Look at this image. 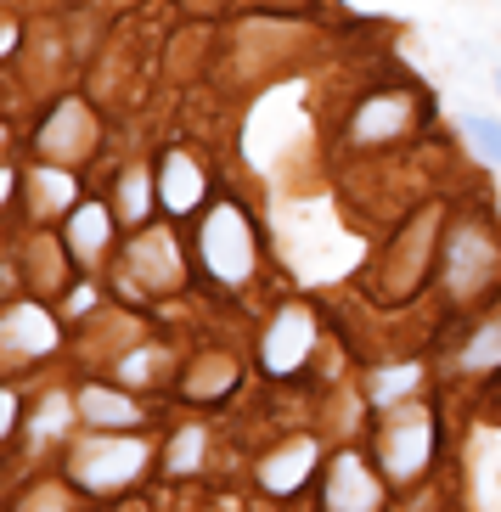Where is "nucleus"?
Segmentation results:
<instances>
[{"label":"nucleus","mask_w":501,"mask_h":512,"mask_svg":"<svg viewBox=\"0 0 501 512\" xmlns=\"http://www.w3.org/2000/svg\"><path fill=\"white\" fill-rule=\"evenodd\" d=\"M203 265L226 287H243L254 276V231L237 209H214L203 220Z\"/></svg>","instance_id":"obj_1"},{"label":"nucleus","mask_w":501,"mask_h":512,"mask_svg":"<svg viewBox=\"0 0 501 512\" xmlns=\"http://www.w3.org/2000/svg\"><path fill=\"white\" fill-rule=\"evenodd\" d=\"M147 467V445L141 439H96L74 456V479L85 490H113V484H130Z\"/></svg>","instance_id":"obj_2"},{"label":"nucleus","mask_w":501,"mask_h":512,"mask_svg":"<svg viewBox=\"0 0 501 512\" xmlns=\"http://www.w3.org/2000/svg\"><path fill=\"white\" fill-rule=\"evenodd\" d=\"M490 271H496V248L485 242V231L479 226H456L451 242H445V282H451V293L456 299L479 293V287L490 282Z\"/></svg>","instance_id":"obj_3"},{"label":"nucleus","mask_w":501,"mask_h":512,"mask_svg":"<svg viewBox=\"0 0 501 512\" xmlns=\"http://www.w3.org/2000/svg\"><path fill=\"white\" fill-rule=\"evenodd\" d=\"M310 344H316V321L304 316V310H282V316L271 321V332H265V344H259L265 372H271V377L299 372V361L310 355Z\"/></svg>","instance_id":"obj_4"},{"label":"nucleus","mask_w":501,"mask_h":512,"mask_svg":"<svg viewBox=\"0 0 501 512\" xmlns=\"http://www.w3.org/2000/svg\"><path fill=\"white\" fill-rule=\"evenodd\" d=\"M378 501H383V490L361 467V456H338L333 479H327V507L333 512H378Z\"/></svg>","instance_id":"obj_5"},{"label":"nucleus","mask_w":501,"mask_h":512,"mask_svg":"<svg viewBox=\"0 0 501 512\" xmlns=\"http://www.w3.org/2000/svg\"><path fill=\"white\" fill-rule=\"evenodd\" d=\"M91 136H96L91 113L79 102H62L57 113L40 124V152H51V158H79V152L91 147Z\"/></svg>","instance_id":"obj_6"},{"label":"nucleus","mask_w":501,"mask_h":512,"mask_svg":"<svg viewBox=\"0 0 501 512\" xmlns=\"http://www.w3.org/2000/svg\"><path fill=\"white\" fill-rule=\"evenodd\" d=\"M428 445H434V428H428L423 417H411L406 428H395V434H389V445H383V467H389L395 479H411V473H423Z\"/></svg>","instance_id":"obj_7"},{"label":"nucleus","mask_w":501,"mask_h":512,"mask_svg":"<svg viewBox=\"0 0 501 512\" xmlns=\"http://www.w3.org/2000/svg\"><path fill=\"white\" fill-rule=\"evenodd\" d=\"M406 124H411V107L406 102H395V96H372V102H361V113L350 119V136L366 141V147H378V141L400 136Z\"/></svg>","instance_id":"obj_8"},{"label":"nucleus","mask_w":501,"mask_h":512,"mask_svg":"<svg viewBox=\"0 0 501 512\" xmlns=\"http://www.w3.org/2000/svg\"><path fill=\"white\" fill-rule=\"evenodd\" d=\"M158 197H164V209L186 214V209H198V197H203V169L186 158V152H169L164 169H158Z\"/></svg>","instance_id":"obj_9"},{"label":"nucleus","mask_w":501,"mask_h":512,"mask_svg":"<svg viewBox=\"0 0 501 512\" xmlns=\"http://www.w3.org/2000/svg\"><path fill=\"white\" fill-rule=\"evenodd\" d=\"M6 349H17V355H46L51 344H57V327L46 321V310H34V304H17L12 316H6Z\"/></svg>","instance_id":"obj_10"},{"label":"nucleus","mask_w":501,"mask_h":512,"mask_svg":"<svg viewBox=\"0 0 501 512\" xmlns=\"http://www.w3.org/2000/svg\"><path fill=\"white\" fill-rule=\"evenodd\" d=\"M310 467H316V445H304V439H299V445H288L282 456H271V462L259 467V479H265L271 496H282V490H293Z\"/></svg>","instance_id":"obj_11"},{"label":"nucleus","mask_w":501,"mask_h":512,"mask_svg":"<svg viewBox=\"0 0 501 512\" xmlns=\"http://www.w3.org/2000/svg\"><path fill=\"white\" fill-rule=\"evenodd\" d=\"M68 248L79 259H96L107 248V209L102 203H79L74 220H68Z\"/></svg>","instance_id":"obj_12"},{"label":"nucleus","mask_w":501,"mask_h":512,"mask_svg":"<svg viewBox=\"0 0 501 512\" xmlns=\"http://www.w3.org/2000/svg\"><path fill=\"white\" fill-rule=\"evenodd\" d=\"M79 411H85V422H96V428H136V406H130L119 389H85L79 394Z\"/></svg>","instance_id":"obj_13"},{"label":"nucleus","mask_w":501,"mask_h":512,"mask_svg":"<svg viewBox=\"0 0 501 512\" xmlns=\"http://www.w3.org/2000/svg\"><path fill=\"white\" fill-rule=\"evenodd\" d=\"M29 197H34V209H40V214H46V209H68V203H74V181H68L62 169H34Z\"/></svg>","instance_id":"obj_14"},{"label":"nucleus","mask_w":501,"mask_h":512,"mask_svg":"<svg viewBox=\"0 0 501 512\" xmlns=\"http://www.w3.org/2000/svg\"><path fill=\"white\" fill-rule=\"evenodd\" d=\"M462 130H468L473 152H479L485 164H501V124H496V119H485V113H468V119H462Z\"/></svg>","instance_id":"obj_15"},{"label":"nucleus","mask_w":501,"mask_h":512,"mask_svg":"<svg viewBox=\"0 0 501 512\" xmlns=\"http://www.w3.org/2000/svg\"><path fill=\"white\" fill-rule=\"evenodd\" d=\"M496 361H501V327L490 321V327L479 332V338H473L468 349H462V366H473V372H485V366H496Z\"/></svg>","instance_id":"obj_16"},{"label":"nucleus","mask_w":501,"mask_h":512,"mask_svg":"<svg viewBox=\"0 0 501 512\" xmlns=\"http://www.w3.org/2000/svg\"><path fill=\"white\" fill-rule=\"evenodd\" d=\"M130 265H136V271L141 265H158V282H169V276L181 271V265H169V242L164 237H141L136 254H130Z\"/></svg>","instance_id":"obj_17"},{"label":"nucleus","mask_w":501,"mask_h":512,"mask_svg":"<svg viewBox=\"0 0 501 512\" xmlns=\"http://www.w3.org/2000/svg\"><path fill=\"white\" fill-rule=\"evenodd\" d=\"M198 451H203V428H186V434H175V445H169V467H175V473L198 467Z\"/></svg>","instance_id":"obj_18"},{"label":"nucleus","mask_w":501,"mask_h":512,"mask_svg":"<svg viewBox=\"0 0 501 512\" xmlns=\"http://www.w3.org/2000/svg\"><path fill=\"white\" fill-rule=\"evenodd\" d=\"M119 209H124V220H141V214H147V175H124Z\"/></svg>","instance_id":"obj_19"},{"label":"nucleus","mask_w":501,"mask_h":512,"mask_svg":"<svg viewBox=\"0 0 501 512\" xmlns=\"http://www.w3.org/2000/svg\"><path fill=\"white\" fill-rule=\"evenodd\" d=\"M186 389H192V394H214V389H231V366H226V361H214L209 372H203V377H192Z\"/></svg>","instance_id":"obj_20"},{"label":"nucleus","mask_w":501,"mask_h":512,"mask_svg":"<svg viewBox=\"0 0 501 512\" xmlns=\"http://www.w3.org/2000/svg\"><path fill=\"white\" fill-rule=\"evenodd\" d=\"M411 383H417V372H411V366H400V372L378 377V389H372V394H378V400H389V394H406Z\"/></svg>","instance_id":"obj_21"},{"label":"nucleus","mask_w":501,"mask_h":512,"mask_svg":"<svg viewBox=\"0 0 501 512\" xmlns=\"http://www.w3.org/2000/svg\"><path fill=\"white\" fill-rule=\"evenodd\" d=\"M496 91H501V68H496Z\"/></svg>","instance_id":"obj_22"}]
</instances>
